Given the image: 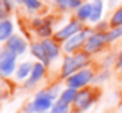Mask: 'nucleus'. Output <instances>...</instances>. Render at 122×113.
I'll return each instance as SVG.
<instances>
[{
    "label": "nucleus",
    "instance_id": "nucleus-9",
    "mask_svg": "<svg viewBox=\"0 0 122 113\" xmlns=\"http://www.w3.org/2000/svg\"><path fill=\"white\" fill-rule=\"evenodd\" d=\"M86 33L87 31H82V33H78V35H74L73 38H69L68 41H66V44H64V51L66 53H71V51H74L79 44H81L82 41H84V38H86Z\"/></svg>",
    "mask_w": 122,
    "mask_h": 113
},
{
    "label": "nucleus",
    "instance_id": "nucleus-5",
    "mask_svg": "<svg viewBox=\"0 0 122 113\" xmlns=\"http://www.w3.org/2000/svg\"><path fill=\"white\" fill-rule=\"evenodd\" d=\"M79 33V23L78 21H71L68 26H64L61 31L56 33V39H66V38H73L74 35Z\"/></svg>",
    "mask_w": 122,
    "mask_h": 113
},
{
    "label": "nucleus",
    "instance_id": "nucleus-12",
    "mask_svg": "<svg viewBox=\"0 0 122 113\" xmlns=\"http://www.w3.org/2000/svg\"><path fill=\"white\" fill-rule=\"evenodd\" d=\"M41 46L45 48L48 59H53V57L58 56V48H56V44H55L53 41H43V43H41Z\"/></svg>",
    "mask_w": 122,
    "mask_h": 113
},
{
    "label": "nucleus",
    "instance_id": "nucleus-14",
    "mask_svg": "<svg viewBox=\"0 0 122 113\" xmlns=\"http://www.w3.org/2000/svg\"><path fill=\"white\" fill-rule=\"evenodd\" d=\"M35 26L38 28V35H41V36H48L50 33H51V26H50V21H43V20H36L35 21Z\"/></svg>",
    "mask_w": 122,
    "mask_h": 113
},
{
    "label": "nucleus",
    "instance_id": "nucleus-21",
    "mask_svg": "<svg viewBox=\"0 0 122 113\" xmlns=\"http://www.w3.org/2000/svg\"><path fill=\"white\" fill-rule=\"evenodd\" d=\"M112 25L114 26H122V8L116 12V15L112 17Z\"/></svg>",
    "mask_w": 122,
    "mask_h": 113
},
{
    "label": "nucleus",
    "instance_id": "nucleus-19",
    "mask_svg": "<svg viewBox=\"0 0 122 113\" xmlns=\"http://www.w3.org/2000/svg\"><path fill=\"white\" fill-rule=\"evenodd\" d=\"M66 112H68V105H64V103H61V102H56L51 113H66Z\"/></svg>",
    "mask_w": 122,
    "mask_h": 113
},
{
    "label": "nucleus",
    "instance_id": "nucleus-8",
    "mask_svg": "<svg viewBox=\"0 0 122 113\" xmlns=\"http://www.w3.org/2000/svg\"><path fill=\"white\" fill-rule=\"evenodd\" d=\"M104 43H106V35H94V36H91L86 41V49L89 53H94V51H97L101 48Z\"/></svg>",
    "mask_w": 122,
    "mask_h": 113
},
{
    "label": "nucleus",
    "instance_id": "nucleus-4",
    "mask_svg": "<svg viewBox=\"0 0 122 113\" xmlns=\"http://www.w3.org/2000/svg\"><path fill=\"white\" fill-rule=\"evenodd\" d=\"M51 94L50 92H43L40 94L36 98H35V102H33V108H35V112H46L50 107H51Z\"/></svg>",
    "mask_w": 122,
    "mask_h": 113
},
{
    "label": "nucleus",
    "instance_id": "nucleus-17",
    "mask_svg": "<svg viewBox=\"0 0 122 113\" xmlns=\"http://www.w3.org/2000/svg\"><path fill=\"white\" fill-rule=\"evenodd\" d=\"M91 12H92V5H91V3L82 5L81 8H79V12H78V17H79V20H89Z\"/></svg>",
    "mask_w": 122,
    "mask_h": 113
},
{
    "label": "nucleus",
    "instance_id": "nucleus-2",
    "mask_svg": "<svg viewBox=\"0 0 122 113\" xmlns=\"http://www.w3.org/2000/svg\"><path fill=\"white\" fill-rule=\"evenodd\" d=\"M87 62V59L86 56H76V57H68L66 61H64V67H63V75L64 77H68V75H71L74 71H78V69H81L82 66Z\"/></svg>",
    "mask_w": 122,
    "mask_h": 113
},
{
    "label": "nucleus",
    "instance_id": "nucleus-18",
    "mask_svg": "<svg viewBox=\"0 0 122 113\" xmlns=\"http://www.w3.org/2000/svg\"><path fill=\"white\" fill-rule=\"evenodd\" d=\"M122 36V26L121 28H117V30H112L109 35H106V41H112V39H116V38Z\"/></svg>",
    "mask_w": 122,
    "mask_h": 113
},
{
    "label": "nucleus",
    "instance_id": "nucleus-10",
    "mask_svg": "<svg viewBox=\"0 0 122 113\" xmlns=\"http://www.w3.org/2000/svg\"><path fill=\"white\" fill-rule=\"evenodd\" d=\"M45 72V67H43V64H35L33 66V71H31V77H30V80H28V87H31L33 84H36L38 80L41 79V75Z\"/></svg>",
    "mask_w": 122,
    "mask_h": 113
},
{
    "label": "nucleus",
    "instance_id": "nucleus-1",
    "mask_svg": "<svg viewBox=\"0 0 122 113\" xmlns=\"http://www.w3.org/2000/svg\"><path fill=\"white\" fill-rule=\"evenodd\" d=\"M15 56L17 54H13L8 49L0 54V72L3 75H8L13 72V69H15Z\"/></svg>",
    "mask_w": 122,
    "mask_h": 113
},
{
    "label": "nucleus",
    "instance_id": "nucleus-13",
    "mask_svg": "<svg viewBox=\"0 0 122 113\" xmlns=\"http://www.w3.org/2000/svg\"><path fill=\"white\" fill-rule=\"evenodd\" d=\"M12 30H13V26H12L10 21H7V20H5V21H0V41L10 38Z\"/></svg>",
    "mask_w": 122,
    "mask_h": 113
},
{
    "label": "nucleus",
    "instance_id": "nucleus-22",
    "mask_svg": "<svg viewBox=\"0 0 122 113\" xmlns=\"http://www.w3.org/2000/svg\"><path fill=\"white\" fill-rule=\"evenodd\" d=\"M68 5H69L71 8H76V7L81 5V0H68Z\"/></svg>",
    "mask_w": 122,
    "mask_h": 113
},
{
    "label": "nucleus",
    "instance_id": "nucleus-3",
    "mask_svg": "<svg viewBox=\"0 0 122 113\" xmlns=\"http://www.w3.org/2000/svg\"><path fill=\"white\" fill-rule=\"evenodd\" d=\"M91 77H92V74H91L89 71L78 72L76 75H73V77H69V79H68V85H69V89H78V87H82V85H86V84L91 80Z\"/></svg>",
    "mask_w": 122,
    "mask_h": 113
},
{
    "label": "nucleus",
    "instance_id": "nucleus-15",
    "mask_svg": "<svg viewBox=\"0 0 122 113\" xmlns=\"http://www.w3.org/2000/svg\"><path fill=\"white\" fill-rule=\"evenodd\" d=\"M31 51H33V54L38 57V59H41L43 62H48V61H50V59H48V56H46L45 48H43L41 44H33V46H31Z\"/></svg>",
    "mask_w": 122,
    "mask_h": 113
},
{
    "label": "nucleus",
    "instance_id": "nucleus-16",
    "mask_svg": "<svg viewBox=\"0 0 122 113\" xmlns=\"http://www.w3.org/2000/svg\"><path fill=\"white\" fill-rule=\"evenodd\" d=\"M31 71H33V66L30 62H23L20 67H18V71H17V77L18 79H25L28 74H31Z\"/></svg>",
    "mask_w": 122,
    "mask_h": 113
},
{
    "label": "nucleus",
    "instance_id": "nucleus-7",
    "mask_svg": "<svg viewBox=\"0 0 122 113\" xmlns=\"http://www.w3.org/2000/svg\"><path fill=\"white\" fill-rule=\"evenodd\" d=\"M91 102H92V92H91V90H82L79 94H76L74 103H76L78 108L84 110L87 105H91Z\"/></svg>",
    "mask_w": 122,
    "mask_h": 113
},
{
    "label": "nucleus",
    "instance_id": "nucleus-20",
    "mask_svg": "<svg viewBox=\"0 0 122 113\" xmlns=\"http://www.w3.org/2000/svg\"><path fill=\"white\" fill-rule=\"evenodd\" d=\"M20 2H23L28 8H31V10H36V8H40V0H20Z\"/></svg>",
    "mask_w": 122,
    "mask_h": 113
},
{
    "label": "nucleus",
    "instance_id": "nucleus-11",
    "mask_svg": "<svg viewBox=\"0 0 122 113\" xmlns=\"http://www.w3.org/2000/svg\"><path fill=\"white\" fill-rule=\"evenodd\" d=\"M101 15H102V0H96V2L92 3V12H91L89 20H91L92 23H96V21H99Z\"/></svg>",
    "mask_w": 122,
    "mask_h": 113
},
{
    "label": "nucleus",
    "instance_id": "nucleus-6",
    "mask_svg": "<svg viewBox=\"0 0 122 113\" xmlns=\"http://www.w3.org/2000/svg\"><path fill=\"white\" fill-rule=\"evenodd\" d=\"M7 49L12 51L13 54H20V53H23L26 49V43L20 36H10L8 44H7Z\"/></svg>",
    "mask_w": 122,
    "mask_h": 113
}]
</instances>
